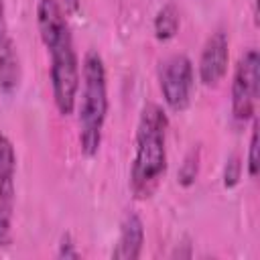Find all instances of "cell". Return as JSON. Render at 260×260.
Returning a JSON list of instances; mask_svg holds the SVG:
<instances>
[{
    "instance_id": "cell-1",
    "label": "cell",
    "mask_w": 260,
    "mask_h": 260,
    "mask_svg": "<svg viewBox=\"0 0 260 260\" xmlns=\"http://www.w3.org/2000/svg\"><path fill=\"white\" fill-rule=\"evenodd\" d=\"M37 28L49 57V79L55 108L71 116L79 91V57L67 12L59 0H37Z\"/></svg>"
},
{
    "instance_id": "cell-2",
    "label": "cell",
    "mask_w": 260,
    "mask_h": 260,
    "mask_svg": "<svg viewBox=\"0 0 260 260\" xmlns=\"http://www.w3.org/2000/svg\"><path fill=\"white\" fill-rule=\"evenodd\" d=\"M167 138H169L167 112L162 110V106L154 102L144 104L136 122L134 156H132L130 181H128L130 193L138 201L150 199L167 175V167H169Z\"/></svg>"
},
{
    "instance_id": "cell-3",
    "label": "cell",
    "mask_w": 260,
    "mask_h": 260,
    "mask_svg": "<svg viewBox=\"0 0 260 260\" xmlns=\"http://www.w3.org/2000/svg\"><path fill=\"white\" fill-rule=\"evenodd\" d=\"M77 106V140L85 158H93L102 146L104 126L108 118V73L104 57L89 49L83 57L79 73Z\"/></svg>"
},
{
    "instance_id": "cell-4",
    "label": "cell",
    "mask_w": 260,
    "mask_h": 260,
    "mask_svg": "<svg viewBox=\"0 0 260 260\" xmlns=\"http://www.w3.org/2000/svg\"><path fill=\"white\" fill-rule=\"evenodd\" d=\"M260 83V55L256 49H248L240 55L230 87V110L236 124H246L256 116Z\"/></svg>"
},
{
    "instance_id": "cell-5",
    "label": "cell",
    "mask_w": 260,
    "mask_h": 260,
    "mask_svg": "<svg viewBox=\"0 0 260 260\" xmlns=\"http://www.w3.org/2000/svg\"><path fill=\"white\" fill-rule=\"evenodd\" d=\"M158 87L169 110L181 114L191 106L195 69L185 53L169 55L158 65Z\"/></svg>"
},
{
    "instance_id": "cell-6",
    "label": "cell",
    "mask_w": 260,
    "mask_h": 260,
    "mask_svg": "<svg viewBox=\"0 0 260 260\" xmlns=\"http://www.w3.org/2000/svg\"><path fill=\"white\" fill-rule=\"evenodd\" d=\"M16 150L10 138L0 132V248L12 244L16 207Z\"/></svg>"
},
{
    "instance_id": "cell-7",
    "label": "cell",
    "mask_w": 260,
    "mask_h": 260,
    "mask_svg": "<svg viewBox=\"0 0 260 260\" xmlns=\"http://www.w3.org/2000/svg\"><path fill=\"white\" fill-rule=\"evenodd\" d=\"M228 63H230V39L223 28H217L207 37L199 55L197 75L201 85L217 87L228 73Z\"/></svg>"
},
{
    "instance_id": "cell-8",
    "label": "cell",
    "mask_w": 260,
    "mask_h": 260,
    "mask_svg": "<svg viewBox=\"0 0 260 260\" xmlns=\"http://www.w3.org/2000/svg\"><path fill=\"white\" fill-rule=\"evenodd\" d=\"M22 79L20 59L10 35L8 18H6V4L0 0V91L4 95H12Z\"/></svg>"
},
{
    "instance_id": "cell-9",
    "label": "cell",
    "mask_w": 260,
    "mask_h": 260,
    "mask_svg": "<svg viewBox=\"0 0 260 260\" xmlns=\"http://www.w3.org/2000/svg\"><path fill=\"white\" fill-rule=\"evenodd\" d=\"M144 246V223L136 211H128L120 223L118 240L110 252L116 260H136L142 254Z\"/></svg>"
},
{
    "instance_id": "cell-10",
    "label": "cell",
    "mask_w": 260,
    "mask_h": 260,
    "mask_svg": "<svg viewBox=\"0 0 260 260\" xmlns=\"http://www.w3.org/2000/svg\"><path fill=\"white\" fill-rule=\"evenodd\" d=\"M179 26H181V16H179V10L173 2H167L162 4L156 14H154V20H152V30H154V39L160 41V43H167L171 39H175V35L179 32Z\"/></svg>"
},
{
    "instance_id": "cell-11",
    "label": "cell",
    "mask_w": 260,
    "mask_h": 260,
    "mask_svg": "<svg viewBox=\"0 0 260 260\" xmlns=\"http://www.w3.org/2000/svg\"><path fill=\"white\" fill-rule=\"evenodd\" d=\"M199 165H201V150H199V146H193L185 154V158H183V162L179 167V173H177V181H179L181 187L187 189V187H191L197 181Z\"/></svg>"
},
{
    "instance_id": "cell-12",
    "label": "cell",
    "mask_w": 260,
    "mask_h": 260,
    "mask_svg": "<svg viewBox=\"0 0 260 260\" xmlns=\"http://www.w3.org/2000/svg\"><path fill=\"white\" fill-rule=\"evenodd\" d=\"M246 169H248V177H250V179H256V177H258V120H256V116L252 118V130H250V142H248Z\"/></svg>"
},
{
    "instance_id": "cell-13",
    "label": "cell",
    "mask_w": 260,
    "mask_h": 260,
    "mask_svg": "<svg viewBox=\"0 0 260 260\" xmlns=\"http://www.w3.org/2000/svg\"><path fill=\"white\" fill-rule=\"evenodd\" d=\"M242 179V160L238 154L228 156L225 167H223V187L225 189H234Z\"/></svg>"
},
{
    "instance_id": "cell-14",
    "label": "cell",
    "mask_w": 260,
    "mask_h": 260,
    "mask_svg": "<svg viewBox=\"0 0 260 260\" xmlns=\"http://www.w3.org/2000/svg\"><path fill=\"white\" fill-rule=\"evenodd\" d=\"M81 254H79V250H77V246H75V240L71 238V234L69 232H65L61 238H59V244H57V258H65V260H69V258H79Z\"/></svg>"
},
{
    "instance_id": "cell-15",
    "label": "cell",
    "mask_w": 260,
    "mask_h": 260,
    "mask_svg": "<svg viewBox=\"0 0 260 260\" xmlns=\"http://www.w3.org/2000/svg\"><path fill=\"white\" fill-rule=\"evenodd\" d=\"M59 2H61V6H63L65 12H77L81 0H59Z\"/></svg>"
}]
</instances>
